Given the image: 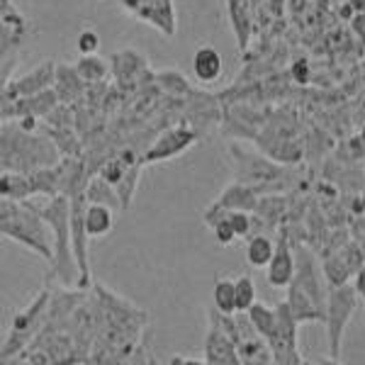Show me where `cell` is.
<instances>
[{
	"label": "cell",
	"mask_w": 365,
	"mask_h": 365,
	"mask_svg": "<svg viewBox=\"0 0 365 365\" xmlns=\"http://www.w3.org/2000/svg\"><path fill=\"white\" fill-rule=\"evenodd\" d=\"M76 68H78L81 78H83L88 86L103 83V81H108V76L113 73V66H110L105 58H100L98 54H81V58L76 61Z\"/></svg>",
	"instance_id": "cell-24"
},
{
	"label": "cell",
	"mask_w": 365,
	"mask_h": 365,
	"mask_svg": "<svg viewBox=\"0 0 365 365\" xmlns=\"http://www.w3.org/2000/svg\"><path fill=\"white\" fill-rule=\"evenodd\" d=\"M222 71H225V58H222L220 51L210 44L200 46L195 56H192V73H195L200 83H215L222 76Z\"/></svg>",
	"instance_id": "cell-19"
},
{
	"label": "cell",
	"mask_w": 365,
	"mask_h": 365,
	"mask_svg": "<svg viewBox=\"0 0 365 365\" xmlns=\"http://www.w3.org/2000/svg\"><path fill=\"white\" fill-rule=\"evenodd\" d=\"M58 103H61V100H58L56 91L49 88V91L34 93V96H25V98H17V100H3V103H0V115H3V122L25 120V117L44 120Z\"/></svg>",
	"instance_id": "cell-12"
},
{
	"label": "cell",
	"mask_w": 365,
	"mask_h": 365,
	"mask_svg": "<svg viewBox=\"0 0 365 365\" xmlns=\"http://www.w3.org/2000/svg\"><path fill=\"white\" fill-rule=\"evenodd\" d=\"M86 190L83 192H76L71 195V244H73V256H76V263H78V270H81V282L78 287H86L91 285L93 275H91V253H88V227H86Z\"/></svg>",
	"instance_id": "cell-8"
},
{
	"label": "cell",
	"mask_w": 365,
	"mask_h": 365,
	"mask_svg": "<svg viewBox=\"0 0 365 365\" xmlns=\"http://www.w3.org/2000/svg\"><path fill=\"white\" fill-rule=\"evenodd\" d=\"M0 158L3 170H17V173H32L39 168L56 166L61 161L56 144L49 137H39L34 129H25L17 120L3 122L0 129Z\"/></svg>",
	"instance_id": "cell-1"
},
{
	"label": "cell",
	"mask_w": 365,
	"mask_h": 365,
	"mask_svg": "<svg viewBox=\"0 0 365 365\" xmlns=\"http://www.w3.org/2000/svg\"><path fill=\"white\" fill-rule=\"evenodd\" d=\"M127 163L122 161V158H110V161H105V166H103V170H100V175H103V178H108L110 182H113V185H117V182H120V178L122 175L127 173Z\"/></svg>",
	"instance_id": "cell-34"
},
{
	"label": "cell",
	"mask_w": 365,
	"mask_h": 365,
	"mask_svg": "<svg viewBox=\"0 0 365 365\" xmlns=\"http://www.w3.org/2000/svg\"><path fill=\"white\" fill-rule=\"evenodd\" d=\"M275 312H278V324H275V331L266 339L270 353H273V363L302 365L304 358L299 353V327L302 324L295 319V314L290 312L285 299H280L275 304Z\"/></svg>",
	"instance_id": "cell-7"
},
{
	"label": "cell",
	"mask_w": 365,
	"mask_h": 365,
	"mask_svg": "<svg viewBox=\"0 0 365 365\" xmlns=\"http://www.w3.org/2000/svg\"><path fill=\"white\" fill-rule=\"evenodd\" d=\"M361 210L365 212V192H363V197H361Z\"/></svg>",
	"instance_id": "cell-42"
},
{
	"label": "cell",
	"mask_w": 365,
	"mask_h": 365,
	"mask_svg": "<svg viewBox=\"0 0 365 365\" xmlns=\"http://www.w3.org/2000/svg\"><path fill=\"white\" fill-rule=\"evenodd\" d=\"M54 91L61 103L76 105L81 98L88 93V83L81 78L78 68L68 66V63H58L56 66V81H54Z\"/></svg>",
	"instance_id": "cell-16"
},
{
	"label": "cell",
	"mask_w": 365,
	"mask_h": 365,
	"mask_svg": "<svg viewBox=\"0 0 365 365\" xmlns=\"http://www.w3.org/2000/svg\"><path fill=\"white\" fill-rule=\"evenodd\" d=\"M110 205H100V202H88L86 205V227L91 239H100L105 234L113 232L115 227V215Z\"/></svg>",
	"instance_id": "cell-21"
},
{
	"label": "cell",
	"mask_w": 365,
	"mask_h": 365,
	"mask_svg": "<svg viewBox=\"0 0 365 365\" xmlns=\"http://www.w3.org/2000/svg\"><path fill=\"white\" fill-rule=\"evenodd\" d=\"M275 253V241L266 234H251L246 244V261L253 268H266Z\"/></svg>",
	"instance_id": "cell-25"
},
{
	"label": "cell",
	"mask_w": 365,
	"mask_h": 365,
	"mask_svg": "<svg viewBox=\"0 0 365 365\" xmlns=\"http://www.w3.org/2000/svg\"><path fill=\"white\" fill-rule=\"evenodd\" d=\"M51 292L54 290H51L49 280H46V285L34 295L32 302L13 317L8 339H5V344H3V363H8L13 356L25 351L27 346L37 339V334L46 327V322H49Z\"/></svg>",
	"instance_id": "cell-5"
},
{
	"label": "cell",
	"mask_w": 365,
	"mask_h": 365,
	"mask_svg": "<svg viewBox=\"0 0 365 365\" xmlns=\"http://www.w3.org/2000/svg\"><path fill=\"white\" fill-rule=\"evenodd\" d=\"M212 302L220 312L225 314H234L237 312V280L220 278L215 282V290H212Z\"/></svg>",
	"instance_id": "cell-27"
},
{
	"label": "cell",
	"mask_w": 365,
	"mask_h": 365,
	"mask_svg": "<svg viewBox=\"0 0 365 365\" xmlns=\"http://www.w3.org/2000/svg\"><path fill=\"white\" fill-rule=\"evenodd\" d=\"M287 210V197L280 192H270V195H261L258 200L256 215L263 217V225H278L282 222V215Z\"/></svg>",
	"instance_id": "cell-26"
},
{
	"label": "cell",
	"mask_w": 365,
	"mask_h": 365,
	"mask_svg": "<svg viewBox=\"0 0 365 365\" xmlns=\"http://www.w3.org/2000/svg\"><path fill=\"white\" fill-rule=\"evenodd\" d=\"M205 225L212 227V232H215V239H217V244H220V246H232L234 239H239L237 232H234V227H232V222H229L227 212H220V215H215L210 222H205Z\"/></svg>",
	"instance_id": "cell-30"
},
{
	"label": "cell",
	"mask_w": 365,
	"mask_h": 365,
	"mask_svg": "<svg viewBox=\"0 0 365 365\" xmlns=\"http://www.w3.org/2000/svg\"><path fill=\"white\" fill-rule=\"evenodd\" d=\"M78 51L81 54H96V51L100 49V37L96 29H83V32L78 34Z\"/></svg>",
	"instance_id": "cell-35"
},
{
	"label": "cell",
	"mask_w": 365,
	"mask_h": 365,
	"mask_svg": "<svg viewBox=\"0 0 365 365\" xmlns=\"http://www.w3.org/2000/svg\"><path fill=\"white\" fill-rule=\"evenodd\" d=\"M285 290H287L285 302H287V307H290V312L295 314V319L299 324L324 322V312L319 309V304H317L314 299H312L307 292L297 285V282H290Z\"/></svg>",
	"instance_id": "cell-18"
},
{
	"label": "cell",
	"mask_w": 365,
	"mask_h": 365,
	"mask_svg": "<svg viewBox=\"0 0 365 365\" xmlns=\"http://www.w3.org/2000/svg\"><path fill=\"white\" fill-rule=\"evenodd\" d=\"M86 200L88 202H100V205H110L113 210H122V200L117 187L103 175H93L86 182Z\"/></svg>",
	"instance_id": "cell-22"
},
{
	"label": "cell",
	"mask_w": 365,
	"mask_h": 365,
	"mask_svg": "<svg viewBox=\"0 0 365 365\" xmlns=\"http://www.w3.org/2000/svg\"><path fill=\"white\" fill-rule=\"evenodd\" d=\"M39 212L54 232V261L46 273V280H56L61 287H78L81 270L73 256V244H71V197H46Z\"/></svg>",
	"instance_id": "cell-3"
},
{
	"label": "cell",
	"mask_w": 365,
	"mask_h": 365,
	"mask_svg": "<svg viewBox=\"0 0 365 365\" xmlns=\"http://www.w3.org/2000/svg\"><path fill=\"white\" fill-rule=\"evenodd\" d=\"M256 302V285L249 275H241L237 278V312H249Z\"/></svg>",
	"instance_id": "cell-32"
},
{
	"label": "cell",
	"mask_w": 365,
	"mask_h": 365,
	"mask_svg": "<svg viewBox=\"0 0 365 365\" xmlns=\"http://www.w3.org/2000/svg\"><path fill=\"white\" fill-rule=\"evenodd\" d=\"M73 105L68 103H58L49 115L44 117V125L49 127H73Z\"/></svg>",
	"instance_id": "cell-33"
},
{
	"label": "cell",
	"mask_w": 365,
	"mask_h": 365,
	"mask_svg": "<svg viewBox=\"0 0 365 365\" xmlns=\"http://www.w3.org/2000/svg\"><path fill=\"white\" fill-rule=\"evenodd\" d=\"M141 3H144V0H120V5H122V8H125L127 10V13H137V10L141 8Z\"/></svg>",
	"instance_id": "cell-39"
},
{
	"label": "cell",
	"mask_w": 365,
	"mask_h": 365,
	"mask_svg": "<svg viewBox=\"0 0 365 365\" xmlns=\"http://www.w3.org/2000/svg\"><path fill=\"white\" fill-rule=\"evenodd\" d=\"M202 361L207 365H241L239 349L234 339L225 331L215 314L207 312V331H205Z\"/></svg>",
	"instance_id": "cell-10"
},
{
	"label": "cell",
	"mask_w": 365,
	"mask_h": 365,
	"mask_svg": "<svg viewBox=\"0 0 365 365\" xmlns=\"http://www.w3.org/2000/svg\"><path fill=\"white\" fill-rule=\"evenodd\" d=\"M292 76H295L297 83H307V81H309V68H307V63H304V61H297L295 66H292Z\"/></svg>",
	"instance_id": "cell-38"
},
{
	"label": "cell",
	"mask_w": 365,
	"mask_h": 365,
	"mask_svg": "<svg viewBox=\"0 0 365 365\" xmlns=\"http://www.w3.org/2000/svg\"><path fill=\"white\" fill-rule=\"evenodd\" d=\"M358 137H361V139H363V144H365V125L361 127V134H358Z\"/></svg>",
	"instance_id": "cell-41"
},
{
	"label": "cell",
	"mask_w": 365,
	"mask_h": 365,
	"mask_svg": "<svg viewBox=\"0 0 365 365\" xmlns=\"http://www.w3.org/2000/svg\"><path fill=\"white\" fill-rule=\"evenodd\" d=\"M110 66H113V76L117 83L125 86V83H134L141 73H146V71H149V61L141 54H137L134 49H127V51L113 54Z\"/></svg>",
	"instance_id": "cell-17"
},
{
	"label": "cell",
	"mask_w": 365,
	"mask_h": 365,
	"mask_svg": "<svg viewBox=\"0 0 365 365\" xmlns=\"http://www.w3.org/2000/svg\"><path fill=\"white\" fill-rule=\"evenodd\" d=\"M249 317L253 322V327L258 329L263 339H268L270 334L275 331V324H278V312H275V304L270 307L266 302H256L253 307L249 309Z\"/></svg>",
	"instance_id": "cell-28"
},
{
	"label": "cell",
	"mask_w": 365,
	"mask_h": 365,
	"mask_svg": "<svg viewBox=\"0 0 365 365\" xmlns=\"http://www.w3.org/2000/svg\"><path fill=\"white\" fill-rule=\"evenodd\" d=\"M358 304H361V295L356 292L353 282H344V285H329V302H327V339H329V358L334 363L341 361V346H344V334L356 314Z\"/></svg>",
	"instance_id": "cell-6"
},
{
	"label": "cell",
	"mask_w": 365,
	"mask_h": 365,
	"mask_svg": "<svg viewBox=\"0 0 365 365\" xmlns=\"http://www.w3.org/2000/svg\"><path fill=\"white\" fill-rule=\"evenodd\" d=\"M44 132H46V137L56 144V149H58V154H61V156H78L81 158V154H83V141H81V137L76 134L73 127H49V125H44Z\"/></svg>",
	"instance_id": "cell-23"
},
{
	"label": "cell",
	"mask_w": 365,
	"mask_h": 365,
	"mask_svg": "<svg viewBox=\"0 0 365 365\" xmlns=\"http://www.w3.org/2000/svg\"><path fill=\"white\" fill-rule=\"evenodd\" d=\"M56 66L58 63L54 58H46L39 66H34L32 71H27L25 76L15 81H3V100H17L25 96H34V93H42L54 88L56 81Z\"/></svg>",
	"instance_id": "cell-11"
},
{
	"label": "cell",
	"mask_w": 365,
	"mask_h": 365,
	"mask_svg": "<svg viewBox=\"0 0 365 365\" xmlns=\"http://www.w3.org/2000/svg\"><path fill=\"white\" fill-rule=\"evenodd\" d=\"M229 156L234 166V180L253 187L258 195H270V192H282L292 182V170L287 163L275 161L273 156L251 151L241 144H229Z\"/></svg>",
	"instance_id": "cell-4"
},
{
	"label": "cell",
	"mask_w": 365,
	"mask_h": 365,
	"mask_svg": "<svg viewBox=\"0 0 365 365\" xmlns=\"http://www.w3.org/2000/svg\"><path fill=\"white\" fill-rule=\"evenodd\" d=\"M154 78L161 83V88L170 96H190V86H187V81L182 78L178 71H158Z\"/></svg>",
	"instance_id": "cell-31"
},
{
	"label": "cell",
	"mask_w": 365,
	"mask_h": 365,
	"mask_svg": "<svg viewBox=\"0 0 365 365\" xmlns=\"http://www.w3.org/2000/svg\"><path fill=\"white\" fill-rule=\"evenodd\" d=\"M258 195L253 187L244 185V182L234 180L232 185H227L225 190L220 192V197L215 200V202L210 205L207 212H205V222H210L215 215H220V212H232V210H244V212H256L258 207Z\"/></svg>",
	"instance_id": "cell-14"
},
{
	"label": "cell",
	"mask_w": 365,
	"mask_h": 365,
	"mask_svg": "<svg viewBox=\"0 0 365 365\" xmlns=\"http://www.w3.org/2000/svg\"><path fill=\"white\" fill-rule=\"evenodd\" d=\"M141 166L144 161H137L127 168V173L122 175L120 182H117V192H120V200H122V210H129L132 207V197L137 192V185H139V173H141Z\"/></svg>",
	"instance_id": "cell-29"
},
{
	"label": "cell",
	"mask_w": 365,
	"mask_h": 365,
	"mask_svg": "<svg viewBox=\"0 0 365 365\" xmlns=\"http://www.w3.org/2000/svg\"><path fill=\"white\" fill-rule=\"evenodd\" d=\"M0 232L5 239L25 246L44 261H54V232L37 205L27 200H3L0 202Z\"/></svg>",
	"instance_id": "cell-2"
},
{
	"label": "cell",
	"mask_w": 365,
	"mask_h": 365,
	"mask_svg": "<svg viewBox=\"0 0 365 365\" xmlns=\"http://www.w3.org/2000/svg\"><path fill=\"white\" fill-rule=\"evenodd\" d=\"M353 287H356L361 299H365V263L356 270V275H353Z\"/></svg>",
	"instance_id": "cell-37"
},
{
	"label": "cell",
	"mask_w": 365,
	"mask_h": 365,
	"mask_svg": "<svg viewBox=\"0 0 365 365\" xmlns=\"http://www.w3.org/2000/svg\"><path fill=\"white\" fill-rule=\"evenodd\" d=\"M197 137H200L197 129H192L187 125L170 127L154 139V144L144 151L141 161H144V166H146V163H161V161H168V158L180 156L182 151H187L195 144Z\"/></svg>",
	"instance_id": "cell-9"
},
{
	"label": "cell",
	"mask_w": 365,
	"mask_h": 365,
	"mask_svg": "<svg viewBox=\"0 0 365 365\" xmlns=\"http://www.w3.org/2000/svg\"><path fill=\"white\" fill-rule=\"evenodd\" d=\"M134 17L158 29V32L166 34V37H173L175 29H178V17H175L173 0H144L141 8L134 13Z\"/></svg>",
	"instance_id": "cell-15"
},
{
	"label": "cell",
	"mask_w": 365,
	"mask_h": 365,
	"mask_svg": "<svg viewBox=\"0 0 365 365\" xmlns=\"http://www.w3.org/2000/svg\"><path fill=\"white\" fill-rule=\"evenodd\" d=\"M349 25H351L353 37L358 39V44L365 46V13H353L349 17Z\"/></svg>",
	"instance_id": "cell-36"
},
{
	"label": "cell",
	"mask_w": 365,
	"mask_h": 365,
	"mask_svg": "<svg viewBox=\"0 0 365 365\" xmlns=\"http://www.w3.org/2000/svg\"><path fill=\"white\" fill-rule=\"evenodd\" d=\"M0 197L3 200H29L34 197V185L29 173L3 170L0 175Z\"/></svg>",
	"instance_id": "cell-20"
},
{
	"label": "cell",
	"mask_w": 365,
	"mask_h": 365,
	"mask_svg": "<svg viewBox=\"0 0 365 365\" xmlns=\"http://www.w3.org/2000/svg\"><path fill=\"white\" fill-rule=\"evenodd\" d=\"M353 13H365V0H349Z\"/></svg>",
	"instance_id": "cell-40"
},
{
	"label": "cell",
	"mask_w": 365,
	"mask_h": 365,
	"mask_svg": "<svg viewBox=\"0 0 365 365\" xmlns=\"http://www.w3.org/2000/svg\"><path fill=\"white\" fill-rule=\"evenodd\" d=\"M297 261H295V241L290 239V229L280 227L278 241H275V253L266 266V278L273 287H287L295 278Z\"/></svg>",
	"instance_id": "cell-13"
},
{
	"label": "cell",
	"mask_w": 365,
	"mask_h": 365,
	"mask_svg": "<svg viewBox=\"0 0 365 365\" xmlns=\"http://www.w3.org/2000/svg\"><path fill=\"white\" fill-rule=\"evenodd\" d=\"M363 302H365V299H363Z\"/></svg>",
	"instance_id": "cell-43"
}]
</instances>
